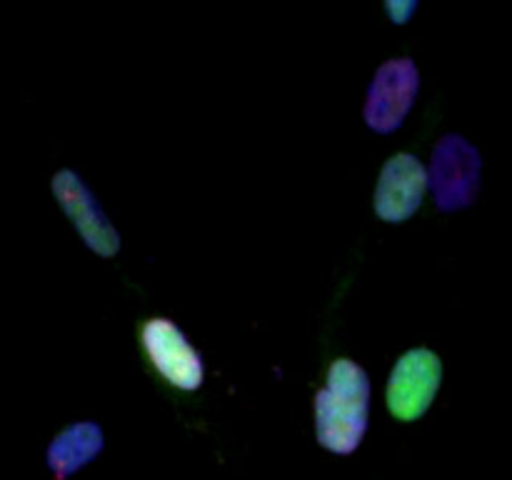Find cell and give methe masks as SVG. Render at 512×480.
<instances>
[{
    "instance_id": "6da1fadb",
    "label": "cell",
    "mask_w": 512,
    "mask_h": 480,
    "mask_svg": "<svg viewBox=\"0 0 512 480\" xmlns=\"http://www.w3.org/2000/svg\"><path fill=\"white\" fill-rule=\"evenodd\" d=\"M370 380L360 365L340 358L330 365L328 385L315 395V430L328 450L353 453L368 428Z\"/></svg>"
},
{
    "instance_id": "5b68a950",
    "label": "cell",
    "mask_w": 512,
    "mask_h": 480,
    "mask_svg": "<svg viewBox=\"0 0 512 480\" xmlns=\"http://www.w3.org/2000/svg\"><path fill=\"white\" fill-rule=\"evenodd\" d=\"M143 345L150 360L173 385L183 390H195L203 383V360L188 343L183 330L168 318H153L143 328Z\"/></svg>"
},
{
    "instance_id": "3957f363",
    "label": "cell",
    "mask_w": 512,
    "mask_h": 480,
    "mask_svg": "<svg viewBox=\"0 0 512 480\" xmlns=\"http://www.w3.org/2000/svg\"><path fill=\"white\" fill-rule=\"evenodd\" d=\"M440 378H443V365L438 355L425 348L405 353L395 365L388 383V405L395 418H420L433 403Z\"/></svg>"
},
{
    "instance_id": "7a4b0ae2",
    "label": "cell",
    "mask_w": 512,
    "mask_h": 480,
    "mask_svg": "<svg viewBox=\"0 0 512 480\" xmlns=\"http://www.w3.org/2000/svg\"><path fill=\"white\" fill-rule=\"evenodd\" d=\"M435 203L443 210L465 208L475 200L480 185V155L460 135H445L433 153L430 178Z\"/></svg>"
},
{
    "instance_id": "ba28073f",
    "label": "cell",
    "mask_w": 512,
    "mask_h": 480,
    "mask_svg": "<svg viewBox=\"0 0 512 480\" xmlns=\"http://www.w3.org/2000/svg\"><path fill=\"white\" fill-rule=\"evenodd\" d=\"M103 450V430L95 423H75L65 428L48 448V465L55 478L65 480Z\"/></svg>"
},
{
    "instance_id": "277c9868",
    "label": "cell",
    "mask_w": 512,
    "mask_h": 480,
    "mask_svg": "<svg viewBox=\"0 0 512 480\" xmlns=\"http://www.w3.org/2000/svg\"><path fill=\"white\" fill-rule=\"evenodd\" d=\"M420 75L410 58H393L375 73L370 85L368 103H365V120L370 128L388 133L395 130L413 105L418 93Z\"/></svg>"
},
{
    "instance_id": "52a82bcc",
    "label": "cell",
    "mask_w": 512,
    "mask_h": 480,
    "mask_svg": "<svg viewBox=\"0 0 512 480\" xmlns=\"http://www.w3.org/2000/svg\"><path fill=\"white\" fill-rule=\"evenodd\" d=\"M428 188V170L418 158L398 153L385 163L375 188V210L380 218L398 223L413 215Z\"/></svg>"
},
{
    "instance_id": "8992f818",
    "label": "cell",
    "mask_w": 512,
    "mask_h": 480,
    "mask_svg": "<svg viewBox=\"0 0 512 480\" xmlns=\"http://www.w3.org/2000/svg\"><path fill=\"white\" fill-rule=\"evenodd\" d=\"M53 193L60 200L65 213L70 215L73 225L78 228V233L83 235L85 243L100 255H115L120 248V235L118 230L110 225V220L105 218L103 208L98 205V200L93 198L85 183L80 180V175H75L73 170H60L53 178Z\"/></svg>"
}]
</instances>
